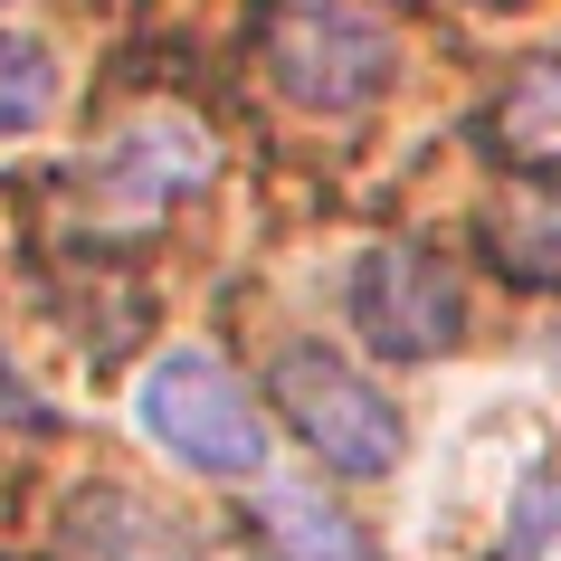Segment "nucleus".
<instances>
[{
  "mask_svg": "<svg viewBox=\"0 0 561 561\" xmlns=\"http://www.w3.org/2000/svg\"><path fill=\"white\" fill-rule=\"evenodd\" d=\"M266 390H276L286 428H296L333 476H390V467H400V447H410L400 400H390L362 362H343L333 343H276Z\"/></svg>",
  "mask_w": 561,
  "mask_h": 561,
  "instance_id": "obj_5",
  "label": "nucleus"
},
{
  "mask_svg": "<svg viewBox=\"0 0 561 561\" xmlns=\"http://www.w3.org/2000/svg\"><path fill=\"white\" fill-rule=\"evenodd\" d=\"M48 105H58V58H48L30 30H0V144L38 134Z\"/></svg>",
  "mask_w": 561,
  "mask_h": 561,
  "instance_id": "obj_11",
  "label": "nucleus"
},
{
  "mask_svg": "<svg viewBox=\"0 0 561 561\" xmlns=\"http://www.w3.org/2000/svg\"><path fill=\"white\" fill-rule=\"evenodd\" d=\"M38 419H48V400H38V390L0 362V428H38Z\"/></svg>",
  "mask_w": 561,
  "mask_h": 561,
  "instance_id": "obj_12",
  "label": "nucleus"
},
{
  "mask_svg": "<svg viewBox=\"0 0 561 561\" xmlns=\"http://www.w3.org/2000/svg\"><path fill=\"white\" fill-rule=\"evenodd\" d=\"M485 152H504L514 172L561 191V48L552 58H524L495 87V105H485Z\"/></svg>",
  "mask_w": 561,
  "mask_h": 561,
  "instance_id": "obj_8",
  "label": "nucleus"
},
{
  "mask_svg": "<svg viewBox=\"0 0 561 561\" xmlns=\"http://www.w3.org/2000/svg\"><path fill=\"white\" fill-rule=\"evenodd\" d=\"M428 552L438 561H552L561 552V419L533 400H485L428 485Z\"/></svg>",
  "mask_w": 561,
  "mask_h": 561,
  "instance_id": "obj_1",
  "label": "nucleus"
},
{
  "mask_svg": "<svg viewBox=\"0 0 561 561\" xmlns=\"http://www.w3.org/2000/svg\"><path fill=\"white\" fill-rule=\"evenodd\" d=\"M476 238H485L495 276H514L533 296H561V191L552 181H514L504 201H485Z\"/></svg>",
  "mask_w": 561,
  "mask_h": 561,
  "instance_id": "obj_9",
  "label": "nucleus"
},
{
  "mask_svg": "<svg viewBox=\"0 0 561 561\" xmlns=\"http://www.w3.org/2000/svg\"><path fill=\"white\" fill-rule=\"evenodd\" d=\"M209 172H219V152H209L201 115L134 105L124 124H105V144H87L58 172V191H67V209H77L87 238H134V229H162V209L191 201Z\"/></svg>",
  "mask_w": 561,
  "mask_h": 561,
  "instance_id": "obj_2",
  "label": "nucleus"
},
{
  "mask_svg": "<svg viewBox=\"0 0 561 561\" xmlns=\"http://www.w3.org/2000/svg\"><path fill=\"white\" fill-rule=\"evenodd\" d=\"M134 419H144V438L191 476H219V485H257L266 476V428H257V400L229 381V362L219 353H162L134 381Z\"/></svg>",
  "mask_w": 561,
  "mask_h": 561,
  "instance_id": "obj_4",
  "label": "nucleus"
},
{
  "mask_svg": "<svg viewBox=\"0 0 561 561\" xmlns=\"http://www.w3.org/2000/svg\"><path fill=\"white\" fill-rule=\"evenodd\" d=\"M257 67L305 115H362L400 77V20L381 0H266Z\"/></svg>",
  "mask_w": 561,
  "mask_h": 561,
  "instance_id": "obj_3",
  "label": "nucleus"
},
{
  "mask_svg": "<svg viewBox=\"0 0 561 561\" xmlns=\"http://www.w3.org/2000/svg\"><path fill=\"white\" fill-rule=\"evenodd\" d=\"M58 552L67 561H209V542L134 485H77L58 504Z\"/></svg>",
  "mask_w": 561,
  "mask_h": 561,
  "instance_id": "obj_7",
  "label": "nucleus"
},
{
  "mask_svg": "<svg viewBox=\"0 0 561 561\" xmlns=\"http://www.w3.org/2000/svg\"><path fill=\"white\" fill-rule=\"evenodd\" d=\"M343 314H353L362 353L381 362H438L457 333H467V296H457V276H447L428 248H371V257L353 266V296H343Z\"/></svg>",
  "mask_w": 561,
  "mask_h": 561,
  "instance_id": "obj_6",
  "label": "nucleus"
},
{
  "mask_svg": "<svg viewBox=\"0 0 561 561\" xmlns=\"http://www.w3.org/2000/svg\"><path fill=\"white\" fill-rule=\"evenodd\" d=\"M266 542H276V561H381V542L343 514V504L314 485V476H286V485H266L257 504Z\"/></svg>",
  "mask_w": 561,
  "mask_h": 561,
  "instance_id": "obj_10",
  "label": "nucleus"
}]
</instances>
